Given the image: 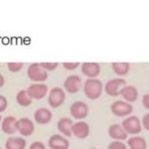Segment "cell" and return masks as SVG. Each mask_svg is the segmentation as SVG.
<instances>
[{"label":"cell","mask_w":149,"mask_h":149,"mask_svg":"<svg viewBox=\"0 0 149 149\" xmlns=\"http://www.w3.org/2000/svg\"><path fill=\"white\" fill-rule=\"evenodd\" d=\"M103 92V84L97 78H88L84 84V93L89 100H97Z\"/></svg>","instance_id":"6da1fadb"},{"label":"cell","mask_w":149,"mask_h":149,"mask_svg":"<svg viewBox=\"0 0 149 149\" xmlns=\"http://www.w3.org/2000/svg\"><path fill=\"white\" fill-rule=\"evenodd\" d=\"M27 76L32 82L43 83L48 79L47 70L40 66V63H33L27 69Z\"/></svg>","instance_id":"7a4b0ae2"},{"label":"cell","mask_w":149,"mask_h":149,"mask_svg":"<svg viewBox=\"0 0 149 149\" xmlns=\"http://www.w3.org/2000/svg\"><path fill=\"white\" fill-rule=\"evenodd\" d=\"M127 86V82L123 78H114L108 81L104 86L106 94L111 97H118L121 95L124 87Z\"/></svg>","instance_id":"3957f363"},{"label":"cell","mask_w":149,"mask_h":149,"mask_svg":"<svg viewBox=\"0 0 149 149\" xmlns=\"http://www.w3.org/2000/svg\"><path fill=\"white\" fill-rule=\"evenodd\" d=\"M121 126L125 130L126 132L130 135H137L143 130L141 120L135 116H130L126 117L122 121Z\"/></svg>","instance_id":"277c9868"},{"label":"cell","mask_w":149,"mask_h":149,"mask_svg":"<svg viewBox=\"0 0 149 149\" xmlns=\"http://www.w3.org/2000/svg\"><path fill=\"white\" fill-rule=\"evenodd\" d=\"M111 111L116 116L125 117L129 116L132 113L133 107L130 102L126 100H116L111 105Z\"/></svg>","instance_id":"5b68a950"},{"label":"cell","mask_w":149,"mask_h":149,"mask_svg":"<svg viewBox=\"0 0 149 149\" xmlns=\"http://www.w3.org/2000/svg\"><path fill=\"white\" fill-rule=\"evenodd\" d=\"M66 100V93L61 87H53L48 95V103L52 108H58Z\"/></svg>","instance_id":"8992f818"},{"label":"cell","mask_w":149,"mask_h":149,"mask_svg":"<svg viewBox=\"0 0 149 149\" xmlns=\"http://www.w3.org/2000/svg\"><path fill=\"white\" fill-rule=\"evenodd\" d=\"M26 91L32 100H40L47 96L48 86L44 83H34L28 86Z\"/></svg>","instance_id":"52a82bcc"},{"label":"cell","mask_w":149,"mask_h":149,"mask_svg":"<svg viewBox=\"0 0 149 149\" xmlns=\"http://www.w3.org/2000/svg\"><path fill=\"white\" fill-rule=\"evenodd\" d=\"M70 113L73 118L77 120H82L88 116L89 107L84 101H75L70 105Z\"/></svg>","instance_id":"ba28073f"},{"label":"cell","mask_w":149,"mask_h":149,"mask_svg":"<svg viewBox=\"0 0 149 149\" xmlns=\"http://www.w3.org/2000/svg\"><path fill=\"white\" fill-rule=\"evenodd\" d=\"M35 130V125L30 118L22 117L17 120V131L24 137H28L33 134Z\"/></svg>","instance_id":"9c48e42d"},{"label":"cell","mask_w":149,"mask_h":149,"mask_svg":"<svg viewBox=\"0 0 149 149\" xmlns=\"http://www.w3.org/2000/svg\"><path fill=\"white\" fill-rule=\"evenodd\" d=\"M82 84L83 82L80 76L76 74H72L68 76L66 78L65 82H64V88L70 94H76V93H78L80 91L81 87H82Z\"/></svg>","instance_id":"30bf717a"},{"label":"cell","mask_w":149,"mask_h":149,"mask_svg":"<svg viewBox=\"0 0 149 149\" xmlns=\"http://www.w3.org/2000/svg\"><path fill=\"white\" fill-rule=\"evenodd\" d=\"M71 133L78 139H86L90 133V127L86 122L78 121L72 125Z\"/></svg>","instance_id":"8fae6325"},{"label":"cell","mask_w":149,"mask_h":149,"mask_svg":"<svg viewBox=\"0 0 149 149\" xmlns=\"http://www.w3.org/2000/svg\"><path fill=\"white\" fill-rule=\"evenodd\" d=\"M48 146L51 149H69L70 142L65 136L54 134L48 140Z\"/></svg>","instance_id":"7c38bea8"},{"label":"cell","mask_w":149,"mask_h":149,"mask_svg":"<svg viewBox=\"0 0 149 149\" xmlns=\"http://www.w3.org/2000/svg\"><path fill=\"white\" fill-rule=\"evenodd\" d=\"M82 73L88 78H97L100 73V66L96 62L82 64Z\"/></svg>","instance_id":"4fadbf2b"},{"label":"cell","mask_w":149,"mask_h":149,"mask_svg":"<svg viewBox=\"0 0 149 149\" xmlns=\"http://www.w3.org/2000/svg\"><path fill=\"white\" fill-rule=\"evenodd\" d=\"M17 119L14 116H6L1 122V130L4 133L8 135H12L17 132Z\"/></svg>","instance_id":"5bb4252c"},{"label":"cell","mask_w":149,"mask_h":149,"mask_svg":"<svg viewBox=\"0 0 149 149\" xmlns=\"http://www.w3.org/2000/svg\"><path fill=\"white\" fill-rule=\"evenodd\" d=\"M53 113L52 112L47 108H39L36 110V112L34 113V119L35 121L40 125H45L52 120Z\"/></svg>","instance_id":"9a60e30c"},{"label":"cell","mask_w":149,"mask_h":149,"mask_svg":"<svg viewBox=\"0 0 149 149\" xmlns=\"http://www.w3.org/2000/svg\"><path fill=\"white\" fill-rule=\"evenodd\" d=\"M109 136L116 141H124L127 138V133L120 124H113L109 127Z\"/></svg>","instance_id":"2e32d148"},{"label":"cell","mask_w":149,"mask_h":149,"mask_svg":"<svg viewBox=\"0 0 149 149\" xmlns=\"http://www.w3.org/2000/svg\"><path fill=\"white\" fill-rule=\"evenodd\" d=\"M73 125V121L69 117H62L57 122V130L65 137H71V127Z\"/></svg>","instance_id":"e0dca14e"},{"label":"cell","mask_w":149,"mask_h":149,"mask_svg":"<svg viewBox=\"0 0 149 149\" xmlns=\"http://www.w3.org/2000/svg\"><path fill=\"white\" fill-rule=\"evenodd\" d=\"M26 146V141L23 137H12L8 138L5 143L6 149H24Z\"/></svg>","instance_id":"ac0fdd59"},{"label":"cell","mask_w":149,"mask_h":149,"mask_svg":"<svg viewBox=\"0 0 149 149\" xmlns=\"http://www.w3.org/2000/svg\"><path fill=\"white\" fill-rule=\"evenodd\" d=\"M138 95H139L138 90L134 86H126L121 93V96L123 97V99L126 101L130 102V103L137 100Z\"/></svg>","instance_id":"d6986e66"},{"label":"cell","mask_w":149,"mask_h":149,"mask_svg":"<svg viewBox=\"0 0 149 149\" xmlns=\"http://www.w3.org/2000/svg\"><path fill=\"white\" fill-rule=\"evenodd\" d=\"M127 146L130 149H146L147 143L146 139L141 136H133L127 140Z\"/></svg>","instance_id":"ffe728a7"},{"label":"cell","mask_w":149,"mask_h":149,"mask_svg":"<svg viewBox=\"0 0 149 149\" xmlns=\"http://www.w3.org/2000/svg\"><path fill=\"white\" fill-rule=\"evenodd\" d=\"M112 69L116 75L122 77V76H125L130 72V65L127 62H116L112 63Z\"/></svg>","instance_id":"44dd1931"},{"label":"cell","mask_w":149,"mask_h":149,"mask_svg":"<svg viewBox=\"0 0 149 149\" xmlns=\"http://www.w3.org/2000/svg\"><path fill=\"white\" fill-rule=\"evenodd\" d=\"M16 101L22 107H28L32 103V97L29 96L26 90H20L16 95Z\"/></svg>","instance_id":"7402d4cb"},{"label":"cell","mask_w":149,"mask_h":149,"mask_svg":"<svg viewBox=\"0 0 149 149\" xmlns=\"http://www.w3.org/2000/svg\"><path fill=\"white\" fill-rule=\"evenodd\" d=\"M23 67H24L23 63H16V62L8 63V69L11 72H18L23 69Z\"/></svg>","instance_id":"603a6c76"},{"label":"cell","mask_w":149,"mask_h":149,"mask_svg":"<svg viewBox=\"0 0 149 149\" xmlns=\"http://www.w3.org/2000/svg\"><path fill=\"white\" fill-rule=\"evenodd\" d=\"M108 149H127V146L122 141H116L110 143Z\"/></svg>","instance_id":"cb8c5ba5"},{"label":"cell","mask_w":149,"mask_h":149,"mask_svg":"<svg viewBox=\"0 0 149 149\" xmlns=\"http://www.w3.org/2000/svg\"><path fill=\"white\" fill-rule=\"evenodd\" d=\"M58 65L59 64L58 63H49V62H47V63H40V66L43 68V69L45 70H55L56 68L58 67Z\"/></svg>","instance_id":"d4e9b609"},{"label":"cell","mask_w":149,"mask_h":149,"mask_svg":"<svg viewBox=\"0 0 149 149\" xmlns=\"http://www.w3.org/2000/svg\"><path fill=\"white\" fill-rule=\"evenodd\" d=\"M80 63L78 62H65L63 63V67L65 68L67 70H74L79 67Z\"/></svg>","instance_id":"484cf974"},{"label":"cell","mask_w":149,"mask_h":149,"mask_svg":"<svg viewBox=\"0 0 149 149\" xmlns=\"http://www.w3.org/2000/svg\"><path fill=\"white\" fill-rule=\"evenodd\" d=\"M8 107V100L6 99V97H4L3 95H0V113H3Z\"/></svg>","instance_id":"4316f807"},{"label":"cell","mask_w":149,"mask_h":149,"mask_svg":"<svg viewBox=\"0 0 149 149\" xmlns=\"http://www.w3.org/2000/svg\"><path fill=\"white\" fill-rule=\"evenodd\" d=\"M29 149H46V146H45V144L42 143V142L35 141V142H33L30 144V146H29Z\"/></svg>","instance_id":"83f0119b"},{"label":"cell","mask_w":149,"mask_h":149,"mask_svg":"<svg viewBox=\"0 0 149 149\" xmlns=\"http://www.w3.org/2000/svg\"><path fill=\"white\" fill-rule=\"evenodd\" d=\"M141 122H142V126L143 129L149 131V113L144 114Z\"/></svg>","instance_id":"f1b7e54d"},{"label":"cell","mask_w":149,"mask_h":149,"mask_svg":"<svg viewBox=\"0 0 149 149\" xmlns=\"http://www.w3.org/2000/svg\"><path fill=\"white\" fill-rule=\"evenodd\" d=\"M142 103H143L144 108L149 110V94H146V95L143 97Z\"/></svg>","instance_id":"f546056e"},{"label":"cell","mask_w":149,"mask_h":149,"mask_svg":"<svg viewBox=\"0 0 149 149\" xmlns=\"http://www.w3.org/2000/svg\"><path fill=\"white\" fill-rule=\"evenodd\" d=\"M4 84H5V78H4V76L0 73V87H2Z\"/></svg>","instance_id":"4dcf8cb0"},{"label":"cell","mask_w":149,"mask_h":149,"mask_svg":"<svg viewBox=\"0 0 149 149\" xmlns=\"http://www.w3.org/2000/svg\"><path fill=\"white\" fill-rule=\"evenodd\" d=\"M2 42H3V44L7 45V44L10 43V40H8V38H3V39H2Z\"/></svg>","instance_id":"1f68e13d"},{"label":"cell","mask_w":149,"mask_h":149,"mask_svg":"<svg viewBox=\"0 0 149 149\" xmlns=\"http://www.w3.org/2000/svg\"><path fill=\"white\" fill-rule=\"evenodd\" d=\"M24 44H29V43H30V39H29V38H24Z\"/></svg>","instance_id":"d6a6232c"},{"label":"cell","mask_w":149,"mask_h":149,"mask_svg":"<svg viewBox=\"0 0 149 149\" xmlns=\"http://www.w3.org/2000/svg\"><path fill=\"white\" fill-rule=\"evenodd\" d=\"M1 122H2V117L0 116V129H1Z\"/></svg>","instance_id":"836d02e7"},{"label":"cell","mask_w":149,"mask_h":149,"mask_svg":"<svg viewBox=\"0 0 149 149\" xmlns=\"http://www.w3.org/2000/svg\"><path fill=\"white\" fill-rule=\"evenodd\" d=\"M89 149H97V148H89Z\"/></svg>","instance_id":"e575fe53"},{"label":"cell","mask_w":149,"mask_h":149,"mask_svg":"<svg viewBox=\"0 0 149 149\" xmlns=\"http://www.w3.org/2000/svg\"><path fill=\"white\" fill-rule=\"evenodd\" d=\"M0 149H2V148H0Z\"/></svg>","instance_id":"d590c367"}]
</instances>
